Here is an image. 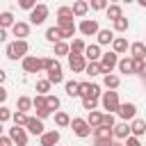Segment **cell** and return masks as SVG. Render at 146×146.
<instances>
[{
    "label": "cell",
    "mask_w": 146,
    "mask_h": 146,
    "mask_svg": "<svg viewBox=\"0 0 146 146\" xmlns=\"http://www.w3.org/2000/svg\"><path fill=\"white\" fill-rule=\"evenodd\" d=\"M23 71L25 73H39L41 71V57H34V55L23 57Z\"/></svg>",
    "instance_id": "cell-9"
},
{
    "label": "cell",
    "mask_w": 146,
    "mask_h": 146,
    "mask_svg": "<svg viewBox=\"0 0 146 146\" xmlns=\"http://www.w3.org/2000/svg\"><path fill=\"white\" fill-rule=\"evenodd\" d=\"M84 73H87L89 78H96V75H100L103 71H100V64H98V62H87V66H84Z\"/></svg>",
    "instance_id": "cell-29"
},
{
    "label": "cell",
    "mask_w": 146,
    "mask_h": 146,
    "mask_svg": "<svg viewBox=\"0 0 146 146\" xmlns=\"http://www.w3.org/2000/svg\"><path fill=\"white\" fill-rule=\"evenodd\" d=\"M112 146H123V144H119V141H112Z\"/></svg>",
    "instance_id": "cell-56"
},
{
    "label": "cell",
    "mask_w": 146,
    "mask_h": 146,
    "mask_svg": "<svg viewBox=\"0 0 146 146\" xmlns=\"http://www.w3.org/2000/svg\"><path fill=\"white\" fill-rule=\"evenodd\" d=\"M57 18L73 21V9H71V7H59V9H57Z\"/></svg>",
    "instance_id": "cell-38"
},
{
    "label": "cell",
    "mask_w": 146,
    "mask_h": 146,
    "mask_svg": "<svg viewBox=\"0 0 146 146\" xmlns=\"http://www.w3.org/2000/svg\"><path fill=\"white\" fill-rule=\"evenodd\" d=\"M123 146H141V141H139L137 137H132V135H130V137L123 141Z\"/></svg>",
    "instance_id": "cell-49"
},
{
    "label": "cell",
    "mask_w": 146,
    "mask_h": 146,
    "mask_svg": "<svg viewBox=\"0 0 146 146\" xmlns=\"http://www.w3.org/2000/svg\"><path fill=\"white\" fill-rule=\"evenodd\" d=\"M7 121H11V112L0 105V123H7Z\"/></svg>",
    "instance_id": "cell-46"
},
{
    "label": "cell",
    "mask_w": 146,
    "mask_h": 146,
    "mask_svg": "<svg viewBox=\"0 0 146 146\" xmlns=\"http://www.w3.org/2000/svg\"><path fill=\"white\" fill-rule=\"evenodd\" d=\"M27 50H30L27 41H11L5 50V55L9 59H23V57H27Z\"/></svg>",
    "instance_id": "cell-1"
},
{
    "label": "cell",
    "mask_w": 146,
    "mask_h": 146,
    "mask_svg": "<svg viewBox=\"0 0 146 146\" xmlns=\"http://www.w3.org/2000/svg\"><path fill=\"white\" fill-rule=\"evenodd\" d=\"M0 146H14V141L9 139V135H7V137H5V135L0 137Z\"/></svg>",
    "instance_id": "cell-50"
},
{
    "label": "cell",
    "mask_w": 146,
    "mask_h": 146,
    "mask_svg": "<svg viewBox=\"0 0 146 146\" xmlns=\"http://www.w3.org/2000/svg\"><path fill=\"white\" fill-rule=\"evenodd\" d=\"M103 84H105L110 91H114V89L121 84V80H119V75H114V73H107V75L103 78Z\"/></svg>",
    "instance_id": "cell-26"
},
{
    "label": "cell",
    "mask_w": 146,
    "mask_h": 146,
    "mask_svg": "<svg viewBox=\"0 0 146 146\" xmlns=\"http://www.w3.org/2000/svg\"><path fill=\"white\" fill-rule=\"evenodd\" d=\"M27 119H30V116H27L25 112H18V110H16L14 114H11V121H14V125H18V128H25Z\"/></svg>",
    "instance_id": "cell-31"
},
{
    "label": "cell",
    "mask_w": 146,
    "mask_h": 146,
    "mask_svg": "<svg viewBox=\"0 0 146 146\" xmlns=\"http://www.w3.org/2000/svg\"><path fill=\"white\" fill-rule=\"evenodd\" d=\"M144 132H146V121H144V119H132V125H130V135L139 139Z\"/></svg>",
    "instance_id": "cell-19"
},
{
    "label": "cell",
    "mask_w": 146,
    "mask_h": 146,
    "mask_svg": "<svg viewBox=\"0 0 146 146\" xmlns=\"http://www.w3.org/2000/svg\"><path fill=\"white\" fill-rule=\"evenodd\" d=\"M71 128H73V132H75L78 137H82V139L91 135V128H89V123H87L84 119H80V116L71 119Z\"/></svg>",
    "instance_id": "cell-6"
},
{
    "label": "cell",
    "mask_w": 146,
    "mask_h": 146,
    "mask_svg": "<svg viewBox=\"0 0 146 146\" xmlns=\"http://www.w3.org/2000/svg\"><path fill=\"white\" fill-rule=\"evenodd\" d=\"M112 137H114V139H123V141H125V139L130 137V125H128L125 121L116 123V125L112 128Z\"/></svg>",
    "instance_id": "cell-15"
},
{
    "label": "cell",
    "mask_w": 146,
    "mask_h": 146,
    "mask_svg": "<svg viewBox=\"0 0 146 146\" xmlns=\"http://www.w3.org/2000/svg\"><path fill=\"white\" fill-rule=\"evenodd\" d=\"M14 14L11 11H2L0 14V30H7V27H14Z\"/></svg>",
    "instance_id": "cell-27"
},
{
    "label": "cell",
    "mask_w": 146,
    "mask_h": 146,
    "mask_svg": "<svg viewBox=\"0 0 146 146\" xmlns=\"http://www.w3.org/2000/svg\"><path fill=\"white\" fill-rule=\"evenodd\" d=\"M30 107H32V98H27V96H18V100H16V110L27 114Z\"/></svg>",
    "instance_id": "cell-30"
},
{
    "label": "cell",
    "mask_w": 146,
    "mask_h": 146,
    "mask_svg": "<svg viewBox=\"0 0 146 146\" xmlns=\"http://www.w3.org/2000/svg\"><path fill=\"white\" fill-rule=\"evenodd\" d=\"M46 107L52 112V110H57L59 107V98L57 96H46Z\"/></svg>",
    "instance_id": "cell-43"
},
{
    "label": "cell",
    "mask_w": 146,
    "mask_h": 146,
    "mask_svg": "<svg viewBox=\"0 0 146 146\" xmlns=\"http://www.w3.org/2000/svg\"><path fill=\"white\" fill-rule=\"evenodd\" d=\"M98 64H100V71L107 75V73H112V71L116 68V64H119V55H116V52H103L100 59H98Z\"/></svg>",
    "instance_id": "cell-3"
},
{
    "label": "cell",
    "mask_w": 146,
    "mask_h": 146,
    "mask_svg": "<svg viewBox=\"0 0 146 146\" xmlns=\"http://www.w3.org/2000/svg\"><path fill=\"white\" fill-rule=\"evenodd\" d=\"M18 5H21V9H27V11H32V9L36 7V0H21Z\"/></svg>",
    "instance_id": "cell-47"
},
{
    "label": "cell",
    "mask_w": 146,
    "mask_h": 146,
    "mask_svg": "<svg viewBox=\"0 0 146 146\" xmlns=\"http://www.w3.org/2000/svg\"><path fill=\"white\" fill-rule=\"evenodd\" d=\"M130 57L132 59H146V43L144 41H135L130 46Z\"/></svg>",
    "instance_id": "cell-17"
},
{
    "label": "cell",
    "mask_w": 146,
    "mask_h": 146,
    "mask_svg": "<svg viewBox=\"0 0 146 146\" xmlns=\"http://www.w3.org/2000/svg\"><path fill=\"white\" fill-rule=\"evenodd\" d=\"M46 39H48V41H50L52 46H55L57 41H62V34H59L57 25H52V27H48V30H46Z\"/></svg>",
    "instance_id": "cell-28"
},
{
    "label": "cell",
    "mask_w": 146,
    "mask_h": 146,
    "mask_svg": "<svg viewBox=\"0 0 146 146\" xmlns=\"http://www.w3.org/2000/svg\"><path fill=\"white\" fill-rule=\"evenodd\" d=\"M50 84H59L62 80H64V75H62V64L57 62V59H52L50 62V66H48V78H46Z\"/></svg>",
    "instance_id": "cell-5"
},
{
    "label": "cell",
    "mask_w": 146,
    "mask_h": 146,
    "mask_svg": "<svg viewBox=\"0 0 146 146\" xmlns=\"http://www.w3.org/2000/svg\"><path fill=\"white\" fill-rule=\"evenodd\" d=\"M139 5H141V7H146V0H139Z\"/></svg>",
    "instance_id": "cell-55"
},
{
    "label": "cell",
    "mask_w": 146,
    "mask_h": 146,
    "mask_svg": "<svg viewBox=\"0 0 146 146\" xmlns=\"http://www.w3.org/2000/svg\"><path fill=\"white\" fill-rule=\"evenodd\" d=\"M50 114H52V112H50L48 107H43V110H36V119H39V121H43V119H48Z\"/></svg>",
    "instance_id": "cell-48"
},
{
    "label": "cell",
    "mask_w": 146,
    "mask_h": 146,
    "mask_svg": "<svg viewBox=\"0 0 146 146\" xmlns=\"http://www.w3.org/2000/svg\"><path fill=\"white\" fill-rule=\"evenodd\" d=\"M25 130H27V132H32V135H39V137L46 132V130H43V121H39L36 116H30V119H27Z\"/></svg>",
    "instance_id": "cell-14"
},
{
    "label": "cell",
    "mask_w": 146,
    "mask_h": 146,
    "mask_svg": "<svg viewBox=\"0 0 146 146\" xmlns=\"http://www.w3.org/2000/svg\"><path fill=\"white\" fill-rule=\"evenodd\" d=\"M50 87H52V84H50L48 80H39V82H36V94H39V96H46V94L50 91Z\"/></svg>",
    "instance_id": "cell-39"
},
{
    "label": "cell",
    "mask_w": 146,
    "mask_h": 146,
    "mask_svg": "<svg viewBox=\"0 0 146 146\" xmlns=\"http://www.w3.org/2000/svg\"><path fill=\"white\" fill-rule=\"evenodd\" d=\"M89 7H91V9H96V11H100V9H107V2H105V0H91V2H89Z\"/></svg>",
    "instance_id": "cell-45"
},
{
    "label": "cell",
    "mask_w": 146,
    "mask_h": 146,
    "mask_svg": "<svg viewBox=\"0 0 146 146\" xmlns=\"http://www.w3.org/2000/svg\"><path fill=\"white\" fill-rule=\"evenodd\" d=\"M84 48H87V43H84L82 39H73V41L68 43V52H71V55H82Z\"/></svg>",
    "instance_id": "cell-24"
},
{
    "label": "cell",
    "mask_w": 146,
    "mask_h": 146,
    "mask_svg": "<svg viewBox=\"0 0 146 146\" xmlns=\"http://www.w3.org/2000/svg\"><path fill=\"white\" fill-rule=\"evenodd\" d=\"M144 66H146V62H144V59H132V73H139V75H141Z\"/></svg>",
    "instance_id": "cell-44"
},
{
    "label": "cell",
    "mask_w": 146,
    "mask_h": 146,
    "mask_svg": "<svg viewBox=\"0 0 146 146\" xmlns=\"http://www.w3.org/2000/svg\"><path fill=\"white\" fill-rule=\"evenodd\" d=\"M112 25H114L116 32H125V30L130 27V21H128L125 16H121V18H116V21H112Z\"/></svg>",
    "instance_id": "cell-35"
},
{
    "label": "cell",
    "mask_w": 146,
    "mask_h": 146,
    "mask_svg": "<svg viewBox=\"0 0 146 146\" xmlns=\"http://www.w3.org/2000/svg\"><path fill=\"white\" fill-rule=\"evenodd\" d=\"M84 121L89 123V128H91V130H96V128H100V121H103V114H100L98 110H94V112H89V116H87Z\"/></svg>",
    "instance_id": "cell-22"
},
{
    "label": "cell",
    "mask_w": 146,
    "mask_h": 146,
    "mask_svg": "<svg viewBox=\"0 0 146 146\" xmlns=\"http://www.w3.org/2000/svg\"><path fill=\"white\" fill-rule=\"evenodd\" d=\"M96 146H112V141H96Z\"/></svg>",
    "instance_id": "cell-54"
},
{
    "label": "cell",
    "mask_w": 146,
    "mask_h": 146,
    "mask_svg": "<svg viewBox=\"0 0 146 146\" xmlns=\"http://www.w3.org/2000/svg\"><path fill=\"white\" fill-rule=\"evenodd\" d=\"M73 18L78 16V18H82L87 11H89V2H84V0H78V2H73Z\"/></svg>",
    "instance_id": "cell-21"
},
{
    "label": "cell",
    "mask_w": 146,
    "mask_h": 146,
    "mask_svg": "<svg viewBox=\"0 0 146 146\" xmlns=\"http://www.w3.org/2000/svg\"><path fill=\"white\" fill-rule=\"evenodd\" d=\"M94 139L96 141H114V137H112V128H96L94 130Z\"/></svg>",
    "instance_id": "cell-20"
},
{
    "label": "cell",
    "mask_w": 146,
    "mask_h": 146,
    "mask_svg": "<svg viewBox=\"0 0 146 146\" xmlns=\"http://www.w3.org/2000/svg\"><path fill=\"white\" fill-rule=\"evenodd\" d=\"M116 114L121 116V121H130V119H135V114H137V105H135V103H121L119 110H116Z\"/></svg>",
    "instance_id": "cell-10"
},
{
    "label": "cell",
    "mask_w": 146,
    "mask_h": 146,
    "mask_svg": "<svg viewBox=\"0 0 146 146\" xmlns=\"http://www.w3.org/2000/svg\"><path fill=\"white\" fill-rule=\"evenodd\" d=\"M96 105H98V98H91V96H89V98H82V107H84V110L94 112V110H96Z\"/></svg>",
    "instance_id": "cell-40"
},
{
    "label": "cell",
    "mask_w": 146,
    "mask_h": 146,
    "mask_svg": "<svg viewBox=\"0 0 146 146\" xmlns=\"http://www.w3.org/2000/svg\"><path fill=\"white\" fill-rule=\"evenodd\" d=\"M9 139L14 141V146H27V130L25 128H9Z\"/></svg>",
    "instance_id": "cell-7"
},
{
    "label": "cell",
    "mask_w": 146,
    "mask_h": 146,
    "mask_svg": "<svg viewBox=\"0 0 146 146\" xmlns=\"http://www.w3.org/2000/svg\"><path fill=\"white\" fill-rule=\"evenodd\" d=\"M57 30H59V34H62V41H66V39H73V34L78 32V25H75L73 21L57 18Z\"/></svg>",
    "instance_id": "cell-4"
},
{
    "label": "cell",
    "mask_w": 146,
    "mask_h": 146,
    "mask_svg": "<svg viewBox=\"0 0 146 146\" xmlns=\"http://www.w3.org/2000/svg\"><path fill=\"white\" fill-rule=\"evenodd\" d=\"M5 100H7V89H5V87H0V105H2Z\"/></svg>",
    "instance_id": "cell-51"
},
{
    "label": "cell",
    "mask_w": 146,
    "mask_h": 146,
    "mask_svg": "<svg viewBox=\"0 0 146 146\" xmlns=\"http://www.w3.org/2000/svg\"><path fill=\"white\" fill-rule=\"evenodd\" d=\"M66 94H68L71 98L80 96V82H75V80H68V82H66Z\"/></svg>",
    "instance_id": "cell-36"
},
{
    "label": "cell",
    "mask_w": 146,
    "mask_h": 146,
    "mask_svg": "<svg viewBox=\"0 0 146 146\" xmlns=\"http://www.w3.org/2000/svg\"><path fill=\"white\" fill-rule=\"evenodd\" d=\"M46 18H48V7L46 5H36L30 11V23L32 25H41V23H46Z\"/></svg>",
    "instance_id": "cell-8"
},
{
    "label": "cell",
    "mask_w": 146,
    "mask_h": 146,
    "mask_svg": "<svg viewBox=\"0 0 146 146\" xmlns=\"http://www.w3.org/2000/svg\"><path fill=\"white\" fill-rule=\"evenodd\" d=\"M125 50H128V41H125L123 36H114V41H112V52L121 55V52H125Z\"/></svg>",
    "instance_id": "cell-25"
},
{
    "label": "cell",
    "mask_w": 146,
    "mask_h": 146,
    "mask_svg": "<svg viewBox=\"0 0 146 146\" xmlns=\"http://www.w3.org/2000/svg\"><path fill=\"white\" fill-rule=\"evenodd\" d=\"M7 41V30H0V43Z\"/></svg>",
    "instance_id": "cell-52"
},
{
    "label": "cell",
    "mask_w": 146,
    "mask_h": 146,
    "mask_svg": "<svg viewBox=\"0 0 146 146\" xmlns=\"http://www.w3.org/2000/svg\"><path fill=\"white\" fill-rule=\"evenodd\" d=\"M68 66H71V71H73V73H82V71H84V66H87L84 55H71V52H68Z\"/></svg>",
    "instance_id": "cell-12"
},
{
    "label": "cell",
    "mask_w": 146,
    "mask_h": 146,
    "mask_svg": "<svg viewBox=\"0 0 146 146\" xmlns=\"http://www.w3.org/2000/svg\"><path fill=\"white\" fill-rule=\"evenodd\" d=\"M32 107H34V110H43V107H46V96H39V94H36V96L32 98Z\"/></svg>",
    "instance_id": "cell-42"
},
{
    "label": "cell",
    "mask_w": 146,
    "mask_h": 146,
    "mask_svg": "<svg viewBox=\"0 0 146 146\" xmlns=\"http://www.w3.org/2000/svg\"><path fill=\"white\" fill-rule=\"evenodd\" d=\"M52 50H55V57L68 55V43H66V41H57V43L52 46Z\"/></svg>",
    "instance_id": "cell-37"
},
{
    "label": "cell",
    "mask_w": 146,
    "mask_h": 146,
    "mask_svg": "<svg viewBox=\"0 0 146 146\" xmlns=\"http://www.w3.org/2000/svg\"><path fill=\"white\" fill-rule=\"evenodd\" d=\"M100 103H103V107L107 110V114H114L116 110H119V91H103V96H100Z\"/></svg>",
    "instance_id": "cell-2"
},
{
    "label": "cell",
    "mask_w": 146,
    "mask_h": 146,
    "mask_svg": "<svg viewBox=\"0 0 146 146\" xmlns=\"http://www.w3.org/2000/svg\"><path fill=\"white\" fill-rule=\"evenodd\" d=\"M5 78H7V73H5L2 68H0V87H2V82H5Z\"/></svg>",
    "instance_id": "cell-53"
},
{
    "label": "cell",
    "mask_w": 146,
    "mask_h": 146,
    "mask_svg": "<svg viewBox=\"0 0 146 146\" xmlns=\"http://www.w3.org/2000/svg\"><path fill=\"white\" fill-rule=\"evenodd\" d=\"M100 125H103V128H114V125H116V119H114V114H103V121H100Z\"/></svg>",
    "instance_id": "cell-41"
},
{
    "label": "cell",
    "mask_w": 146,
    "mask_h": 146,
    "mask_svg": "<svg viewBox=\"0 0 146 146\" xmlns=\"http://www.w3.org/2000/svg\"><path fill=\"white\" fill-rule=\"evenodd\" d=\"M59 144V132L57 130H46L41 135V146H55Z\"/></svg>",
    "instance_id": "cell-18"
},
{
    "label": "cell",
    "mask_w": 146,
    "mask_h": 146,
    "mask_svg": "<svg viewBox=\"0 0 146 146\" xmlns=\"http://www.w3.org/2000/svg\"><path fill=\"white\" fill-rule=\"evenodd\" d=\"M98 46H107V43H112L114 41V32L112 30H98Z\"/></svg>",
    "instance_id": "cell-23"
},
{
    "label": "cell",
    "mask_w": 146,
    "mask_h": 146,
    "mask_svg": "<svg viewBox=\"0 0 146 146\" xmlns=\"http://www.w3.org/2000/svg\"><path fill=\"white\" fill-rule=\"evenodd\" d=\"M116 66H119L121 73H128V75H130V73H132V57H123V59H119Z\"/></svg>",
    "instance_id": "cell-34"
},
{
    "label": "cell",
    "mask_w": 146,
    "mask_h": 146,
    "mask_svg": "<svg viewBox=\"0 0 146 146\" xmlns=\"http://www.w3.org/2000/svg\"><path fill=\"white\" fill-rule=\"evenodd\" d=\"M82 55H84V59H87V62H98L103 52H100V46H98V43H89V46L84 48V52H82Z\"/></svg>",
    "instance_id": "cell-16"
},
{
    "label": "cell",
    "mask_w": 146,
    "mask_h": 146,
    "mask_svg": "<svg viewBox=\"0 0 146 146\" xmlns=\"http://www.w3.org/2000/svg\"><path fill=\"white\" fill-rule=\"evenodd\" d=\"M11 34L16 36V41H25V36L30 34V23H23V21L14 23V27H11Z\"/></svg>",
    "instance_id": "cell-13"
},
{
    "label": "cell",
    "mask_w": 146,
    "mask_h": 146,
    "mask_svg": "<svg viewBox=\"0 0 146 146\" xmlns=\"http://www.w3.org/2000/svg\"><path fill=\"white\" fill-rule=\"evenodd\" d=\"M55 123H57V128H66V125H71V116L66 112H55Z\"/></svg>",
    "instance_id": "cell-32"
},
{
    "label": "cell",
    "mask_w": 146,
    "mask_h": 146,
    "mask_svg": "<svg viewBox=\"0 0 146 146\" xmlns=\"http://www.w3.org/2000/svg\"><path fill=\"white\" fill-rule=\"evenodd\" d=\"M78 30H80L84 36H94V34H98V30H100V27H98V23H96L94 18H84V21L78 25Z\"/></svg>",
    "instance_id": "cell-11"
},
{
    "label": "cell",
    "mask_w": 146,
    "mask_h": 146,
    "mask_svg": "<svg viewBox=\"0 0 146 146\" xmlns=\"http://www.w3.org/2000/svg\"><path fill=\"white\" fill-rule=\"evenodd\" d=\"M105 14H107V18H112V21H116V18H121V16H123V11H121V7H119V5H107Z\"/></svg>",
    "instance_id": "cell-33"
},
{
    "label": "cell",
    "mask_w": 146,
    "mask_h": 146,
    "mask_svg": "<svg viewBox=\"0 0 146 146\" xmlns=\"http://www.w3.org/2000/svg\"><path fill=\"white\" fill-rule=\"evenodd\" d=\"M0 137H2V123H0Z\"/></svg>",
    "instance_id": "cell-57"
}]
</instances>
